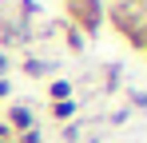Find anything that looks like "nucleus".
Listing matches in <instances>:
<instances>
[{
  "label": "nucleus",
  "mask_w": 147,
  "mask_h": 143,
  "mask_svg": "<svg viewBox=\"0 0 147 143\" xmlns=\"http://www.w3.org/2000/svg\"><path fill=\"white\" fill-rule=\"evenodd\" d=\"M107 20L115 24V32L127 44H135V48L147 44V0H115Z\"/></svg>",
  "instance_id": "nucleus-1"
},
{
  "label": "nucleus",
  "mask_w": 147,
  "mask_h": 143,
  "mask_svg": "<svg viewBox=\"0 0 147 143\" xmlns=\"http://www.w3.org/2000/svg\"><path fill=\"white\" fill-rule=\"evenodd\" d=\"M64 16L80 36H96L107 20V8H103V0H64Z\"/></svg>",
  "instance_id": "nucleus-2"
},
{
  "label": "nucleus",
  "mask_w": 147,
  "mask_h": 143,
  "mask_svg": "<svg viewBox=\"0 0 147 143\" xmlns=\"http://www.w3.org/2000/svg\"><path fill=\"white\" fill-rule=\"evenodd\" d=\"M4 123H8L16 135H24V131L36 127V119H32V107H28V103H12V107L4 111Z\"/></svg>",
  "instance_id": "nucleus-3"
},
{
  "label": "nucleus",
  "mask_w": 147,
  "mask_h": 143,
  "mask_svg": "<svg viewBox=\"0 0 147 143\" xmlns=\"http://www.w3.org/2000/svg\"><path fill=\"white\" fill-rule=\"evenodd\" d=\"M76 115V99H60V103H52V119L56 123H68Z\"/></svg>",
  "instance_id": "nucleus-4"
},
{
  "label": "nucleus",
  "mask_w": 147,
  "mask_h": 143,
  "mask_svg": "<svg viewBox=\"0 0 147 143\" xmlns=\"http://www.w3.org/2000/svg\"><path fill=\"white\" fill-rule=\"evenodd\" d=\"M48 99H52V103L72 99V84H68V80H52V84H48Z\"/></svg>",
  "instance_id": "nucleus-5"
},
{
  "label": "nucleus",
  "mask_w": 147,
  "mask_h": 143,
  "mask_svg": "<svg viewBox=\"0 0 147 143\" xmlns=\"http://www.w3.org/2000/svg\"><path fill=\"white\" fill-rule=\"evenodd\" d=\"M60 28H64V36H68V48H72V52H80V48H84V36H80L68 20H60Z\"/></svg>",
  "instance_id": "nucleus-6"
},
{
  "label": "nucleus",
  "mask_w": 147,
  "mask_h": 143,
  "mask_svg": "<svg viewBox=\"0 0 147 143\" xmlns=\"http://www.w3.org/2000/svg\"><path fill=\"white\" fill-rule=\"evenodd\" d=\"M24 72L28 76H52V64H44V60H24Z\"/></svg>",
  "instance_id": "nucleus-7"
},
{
  "label": "nucleus",
  "mask_w": 147,
  "mask_h": 143,
  "mask_svg": "<svg viewBox=\"0 0 147 143\" xmlns=\"http://www.w3.org/2000/svg\"><path fill=\"white\" fill-rule=\"evenodd\" d=\"M0 143H16V131H12L4 119H0Z\"/></svg>",
  "instance_id": "nucleus-8"
},
{
  "label": "nucleus",
  "mask_w": 147,
  "mask_h": 143,
  "mask_svg": "<svg viewBox=\"0 0 147 143\" xmlns=\"http://www.w3.org/2000/svg\"><path fill=\"white\" fill-rule=\"evenodd\" d=\"M16 143H40V131L32 127V131H24V135H16Z\"/></svg>",
  "instance_id": "nucleus-9"
},
{
  "label": "nucleus",
  "mask_w": 147,
  "mask_h": 143,
  "mask_svg": "<svg viewBox=\"0 0 147 143\" xmlns=\"http://www.w3.org/2000/svg\"><path fill=\"white\" fill-rule=\"evenodd\" d=\"M4 72H8V56H4V48H0V80H4Z\"/></svg>",
  "instance_id": "nucleus-10"
},
{
  "label": "nucleus",
  "mask_w": 147,
  "mask_h": 143,
  "mask_svg": "<svg viewBox=\"0 0 147 143\" xmlns=\"http://www.w3.org/2000/svg\"><path fill=\"white\" fill-rule=\"evenodd\" d=\"M8 92H12V84H8V80H0V99H4Z\"/></svg>",
  "instance_id": "nucleus-11"
}]
</instances>
